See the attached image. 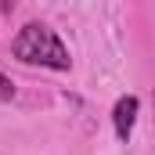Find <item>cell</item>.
I'll list each match as a JSON object with an SVG mask.
<instances>
[{"instance_id": "1", "label": "cell", "mask_w": 155, "mask_h": 155, "mask_svg": "<svg viewBox=\"0 0 155 155\" xmlns=\"http://www.w3.org/2000/svg\"><path fill=\"white\" fill-rule=\"evenodd\" d=\"M11 54L25 65H43V69H54V72H69L72 69V58H69V47L61 43V36L43 25V22H29L18 29V36L11 43Z\"/></svg>"}, {"instance_id": "2", "label": "cell", "mask_w": 155, "mask_h": 155, "mask_svg": "<svg viewBox=\"0 0 155 155\" xmlns=\"http://www.w3.org/2000/svg\"><path fill=\"white\" fill-rule=\"evenodd\" d=\"M137 108H141V101H137L134 94H126V97L116 101V108H112V126H116V137H119V141H130L134 123H137Z\"/></svg>"}, {"instance_id": "3", "label": "cell", "mask_w": 155, "mask_h": 155, "mask_svg": "<svg viewBox=\"0 0 155 155\" xmlns=\"http://www.w3.org/2000/svg\"><path fill=\"white\" fill-rule=\"evenodd\" d=\"M11 97H15V83L0 72V101H11Z\"/></svg>"}]
</instances>
